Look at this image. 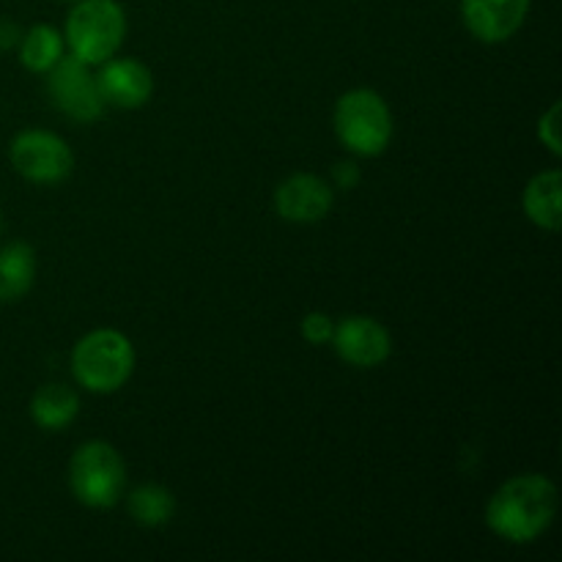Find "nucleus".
Here are the masks:
<instances>
[{"mask_svg": "<svg viewBox=\"0 0 562 562\" xmlns=\"http://www.w3.org/2000/svg\"><path fill=\"white\" fill-rule=\"evenodd\" d=\"M558 516V486L543 475H516L492 494L486 525L508 543H532Z\"/></svg>", "mask_w": 562, "mask_h": 562, "instance_id": "1", "label": "nucleus"}, {"mask_svg": "<svg viewBox=\"0 0 562 562\" xmlns=\"http://www.w3.org/2000/svg\"><path fill=\"white\" fill-rule=\"evenodd\" d=\"M135 371L132 340L119 329H93L71 351V373L88 393L110 395L124 387Z\"/></svg>", "mask_w": 562, "mask_h": 562, "instance_id": "2", "label": "nucleus"}, {"mask_svg": "<svg viewBox=\"0 0 562 562\" xmlns=\"http://www.w3.org/2000/svg\"><path fill=\"white\" fill-rule=\"evenodd\" d=\"M126 36V14L119 0H77L66 16V44L82 64L113 58Z\"/></svg>", "mask_w": 562, "mask_h": 562, "instance_id": "3", "label": "nucleus"}, {"mask_svg": "<svg viewBox=\"0 0 562 562\" xmlns=\"http://www.w3.org/2000/svg\"><path fill=\"white\" fill-rule=\"evenodd\" d=\"M335 135L360 157H379L393 140V113L371 88H355L335 104Z\"/></svg>", "mask_w": 562, "mask_h": 562, "instance_id": "4", "label": "nucleus"}, {"mask_svg": "<svg viewBox=\"0 0 562 562\" xmlns=\"http://www.w3.org/2000/svg\"><path fill=\"white\" fill-rule=\"evenodd\" d=\"M126 486V467L119 450L102 439L80 445L69 461V488L86 508L104 510L121 503Z\"/></svg>", "mask_w": 562, "mask_h": 562, "instance_id": "5", "label": "nucleus"}, {"mask_svg": "<svg viewBox=\"0 0 562 562\" xmlns=\"http://www.w3.org/2000/svg\"><path fill=\"white\" fill-rule=\"evenodd\" d=\"M9 162L33 184H58L75 170V151L55 132L25 130L9 143Z\"/></svg>", "mask_w": 562, "mask_h": 562, "instance_id": "6", "label": "nucleus"}, {"mask_svg": "<svg viewBox=\"0 0 562 562\" xmlns=\"http://www.w3.org/2000/svg\"><path fill=\"white\" fill-rule=\"evenodd\" d=\"M47 91L55 108L77 124H93L104 113V99L99 93L97 75H91V66L82 64L75 55L60 58L47 71Z\"/></svg>", "mask_w": 562, "mask_h": 562, "instance_id": "7", "label": "nucleus"}, {"mask_svg": "<svg viewBox=\"0 0 562 562\" xmlns=\"http://www.w3.org/2000/svg\"><path fill=\"white\" fill-rule=\"evenodd\" d=\"M329 344L335 346L338 357L355 368H376L393 351V338L387 327L371 316H349L335 324Z\"/></svg>", "mask_w": 562, "mask_h": 562, "instance_id": "8", "label": "nucleus"}, {"mask_svg": "<svg viewBox=\"0 0 562 562\" xmlns=\"http://www.w3.org/2000/svg\"><path fill=\"white\" fill-rule=\"evenodd\" d=\"M530 0H461L464 27L483 44H503L519 33Z\"/></svg>", "mask_w": 562, "mask_h": 562, "instance_id": "9", "label": "nucleus"}, {"mask_svg": "<svg viewBox=\"0 0 562 562\" xmlns=\"http://www.w3.org/2000/svg\"><path fill=\"white\" fill-rule=\"evenodd\" d=\"M99 66H102V71L97 75V86L104 99V108L137 110L151 99L154 77L140 60L115 58L113 55Z\"/></svg>", "mask_w": 562, "mask_h": 562, "instance_id": "10", "label": "nucleus"}, {"mask_svg": "<svg viewBox=\"0 0 562 562\" xmlns=\"http://www.w3.org/2000/svg\"><path fill=\"white\" fill-rule=\"evenodd\" d=\"M335 203L333 187L313 173H294L274 190V212L289 223H318Z\"/></svg>", "mask_w": 562, "mask_h": 562, "instance_id": "11", "label": "nucleus"}, {"mask_svg": "<svg viewBox=\"0 0 562 562\" xmlns=\"http://www.w3.org/2000/svg\"><path fill=\"white\" fill-rule=\"evenodd\" d=\"M525 214L530 217V223H536L538 228L560 231L562 225V173L560 170H543V173L532 176L530 184L525 187Z\"/></svg>", "mask_w": 562, "mask_h": 562, "instance_id": "12", "label": "nucleus"}, {"mask_svg": "<svg viewBox=\"0 0 562 562\" xmlns=\"http://www.w3.org/2000/svg\"><path fill=\"white\" fill-rule=\"evenodd\" d=\"M36 280V252L25 241L0 247V305L22 300Z\"/></svg>", "mask_w": 562, "mask_h": 562, "instance_id": "13", "label": "nucleus"}, {"mask_svg": "<svg viewBox=\"0 0 562 562\" xmlns=\"http://www.w3.org/2000/svg\"><path fill=\"white\" fill-rule=\"evenodd\" d=\"M80 415V395L66 384H44L31 398V417L44 431H60Z\"/></svg>", "mask_w": 562, "mask_h": 562, "instance_id": "14", "label": "nucleus"}, {"mask_svg": "<svg viewBox=\"0 0 562 562\" xmlns=\"http://www.w3.org/2000/svg\"><path fill=\"white\" fill-rule=\"evenodd\" d=\"M64 58V38L53 25H33L20 38V60L27 71L47 75Z\"/></svg>", "mask_w": 562, "mask_h": 562, "instance_id": "15", "label": "nucleus"}, {"mask_svg": "<svg viewBox=\"0 0 562 562\" xmlns=\"http://www.w3.org/2000/svg\"><path fill=\"white\" fill-rule=\"evenodd\" d=\"M130 516L140 527H162L173 519L176 514V499L173 494L165 486L157 483H146V486H137L130 494Z\"/></svg>", "mask_w": 562, "mask_h": 562, "instance_id": "16", "label": "nucleus"}, {"mask_svg": "<svg viewBox=\"0 0 562 562\" xmlns=\"http://www.w3.org/2000/svg\"><path fill=\"white\" fill-rule=\"evenodd\" d=\"M333 333H335V322L327 316V313H307L305 318H302V335H305L307 344L313 346H324L333 340Z\"/></svg>", "mask_w": 562, "mask_h": 562, "instance_id": "17", "label": "nucleus"}, {"mask_svg": "<svg viewBox=\"0 0 562 562\" xmlns=\"http://www.w3.org/2000/svg\"><path fill=\"white\" fill-rule=\"evenodd\" d=\"M538 137H541V143L554 154V157H560V102H554L552 108L541 115V121H538Z\"/></svg>", "mask_w": 562, "mask_h": 562, "instance_id": "18", "label": "nucleus"}, {"mask_svg": "<svg viewBox=\"0 0 562 562\" xmlns=\"http://www.w3.org/2000/svg\"><path fill=\"white\" fill-rule=\"evenodd\" d=\"M333 179L340 190H351L360 181V168L355 162H338L333 168Z\"/></svg>", "mask_w": 562, "mask_h": 562, "instance_id": "19", "label": "nucleus"}, {"mask_svg": "<svg viewBox=\"0 0 562 562\" xmlns=\"http://www.w3.org/2000/svg\"><path fill=\"white\" fill-rule=\"evenodd\" d=\"M20 38H22V33L14 22L0 20V49L16 47V44H20Z\"/></svg>", "mask_w": 562, "mask_h": 562, "instance_id": "20", "label": "nucleus"}, {"mask_svg": "<svg viewBox=\"0 0 562 562\" xmlns=\"http://www.w3.org/2000/svg\"><path fill=\"white\" fill-rule=\"evenodd\" d=\"M0 231H3V217H0Z\"/></svg>", "mask_w": 562, "mask_h": 562, "instance_id": "21", "label": "nucleus"}, {"mask_svg": "<svg viewBox=\"0 0 562 562\" xmlns=\"http://www.w3.org/2000/svg\"><path fill=\"white\" fill-rule=\"evenodd\" d=\"M66 3H77V0H66Z\"/></svg>", "mask_w": 562, "mask_h": 562, "instance_id": "22", "label": "nucleus"}]
</instances>
